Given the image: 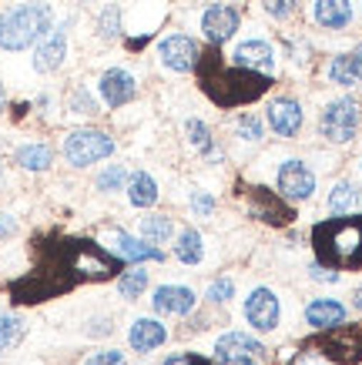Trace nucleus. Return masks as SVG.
Listing matches in <instances>:
<instances>
[{
  "label": "nucleus",
  "instance_id": "obj_26",
  "mask_svg": "<svg viewBox=\"0 0 362 365\" xmlns=\"http://www.w3.org/2000/svg\"><path fill=\"white\" fill-rule=\"evenodd\" d=\"M14 161L21 168H27V171H47L51 161H54V151L47 144H24V148H17Z\"/></svg>",
  "mask_w": 362,
  "mask_h": 365
},
{
  "label": "nucleus",
  "instance_id": "obj_20",
  "mask_svg": "<svg viewBox=\"0 0 362 365\" xmlns=\"http://www.w3.org/2000/svg\"><path fill=\"white\" fill-rule=\"evenodd\" d=\"M165 339L168 332L158 319H138L131 325V332H128V342H131L134 352H154L158 345H165Z\"/></svg>",
  "mask_w": 362,
  "mask_h": 365
},
{
  "label": "nucleus",
  "instance_id": "obj_34",
  "mask_svg": "<svg viewBox=\"0 0 362 365\" xmlns=\"http://www.w3.org/2000/svg\"><path fill=\"white\" fill-rule=\"evenodd\" d=\"M98 31L104 41H114L121 34V11L111 4V7H104V14H101V21H98Z\"/></svg>",
  "mask_w": 362,
  "mask_h": 365
},
{
  "label": "nucleus",
  "instance_id": "obj_24",
  "mask_svg": "<svg viewBox=\"0 0 362 365\" xmlns=\"http://www.w3.org/2000/svg\"><path fill=\"white\" fill-rule=\"evenodd\" d=\"M329 81L332 84H342V88H356L362 81V64L356 54H339L329 64Z\"/></svg>",
  "mask_w": 362,
  "mask_h": 365
},
{
  "label": "nucleus",
  "instance_id": "obj_12",
  "mask_svg": "<svg viewBox=\"0 0 362 365\" xmlns=\"http://www.w3.org/2000/svg\"><path fill=\"white\" fill-rule=\"evenodd\" d=\"M278 195L288 201H306L316 195V175L302 161H286L278 168Z\"/></svg>",
  "mask_w": 362,
  "mask_h": 365
},
{
  "label": "nucleus",
  "instance_id": "obj_16",
  "mask_svg": "<svg viewBox=\"0 0 362 365\" xmlns=\"http://www.w3.org/2000/svg\"><path fill=\"white\" fill-rule=\"evenodd\" d=\"M151 305L161 315H188L198 305V299H195V292L185 285H161V288H154Z\"/></svg>",
  "mask_w": 362,
  "mask_h": 365
},
{
  "label": "nucleus",
  "instance_id": "obj_40",
  "mask_svg": "<svg viewBox=\"0 0 362 365\" xmlns=\"http://www.w3.org/2000/svg\"><path fill=\"white\" fill-rule=\"evenodd\" d=\"M312 278H316V282H339V275H336V272H329V268L326 265H312Z\"/></svg>",
  "mask_w": 362,
  "mask_h": 365
},
{
  "label": "nucleus",
  "instance_id": "obj_13",
  "mask_svg": "<svg viewBox=\"0 0 362 365\" xmlns=\"http://www.w3.org/2000/svg\"><path fill=\"white\" fill-rule=\"evenodd\" d=\"M238 24H241L238 11L228 7V4H211L208 11L201 14V31H205V37H208L215 47L231 41L235 31H238Z\"/></svg>",
  "mask_w": 362,
  "mask_h": 365
},
{
  "label": "nucleus",
  "instance_id": "obj_39",
  "mask_svg": "<svg viewBox=\"0 0 362 365\" xmlns=\"http://www.w3.org/2000/svg\"><path fill=\"white\" fill-rule=\"evenodd\" d=\"M191 211H195L198 218H205V215L215 211V198L205 195V191H191Z\"/></svg>",
  "mask_w": 362,
  "mask_h": 365
},
{
  "label": "nucleus",
  "instance_id": "obj_42",
  "mask_svg": "<svg viewBox=\"0 0 362 365\" xmlns=\"http://www.w3.org/2000/svg\"><path fill=\"white\" fill-rule=\"evenodd\" d=\"M165 365H191V355H175V359H168Z\"/></svg>",
  "mask_w": 362,
  "mask_h": 365
},
{
  "label": "nucleus",
  "instance_id": "obj_41",
  "mask_svg": "<svg viewBox=\"0 0 362 365\" xmlns=\"http://www.w3.org/2000/svg\"><path fill=\"white\" fill-rule=\"evenodd\" d=\"M14 228H17V222H14L11 215H0V238H7Z\"/></svg>",
  "mask_w": 362,
  "mask_h": 365
},
{
  "label": "nucleus",
  "instance_id": "obj_4",
  "mask_svg": "<svg viewBox=\"0 0 362 365\" xmlns=\"http://www.w3.org/2000/svg\"><path fill=\"white\" fill-rule=\"evenodd\" d=\"M51 24H54L51 4L31 0V4L11 7V11L0 14V47L4 51H27L31 44L44 41Z\"/></svg>",
  "mask_w": 362,
  "mask_h": 365
},
{
  "label": "nucleus",
  "instance_id": "obj_35",
  "mask_svg": "<svg viewBox=\"0 0 362 365\" xmlns=\"http://www.w3.org/2000/svg\"><path fill=\"white\" fill-rule=\"evenodd\" d=\"M262 7L265 14H272L275 21H286L288 14L298 7V0H262Z\"/></svg>",
  "mask_w": 362,
  "mask_h": 365
},
{
  "label": "nucleus",
  "instance_id": "obj_33",
  "mask_svg": "<svg viewBox=\"0 0 362 365\" xmlns=\"http://www.w3.org/2000/svg\"><path fill=\"white\" fill-rule=\"evenodd\" d=\"M124 181H128V168L111 165V168H104V171L98 175V191H118Z\"/></svg>",
  "mask_w": 362,
  "mask_h": 365
},
{
  "label": "nucleus",
  "instance_id": "obj_10",
  "mask_svg": "<svg viewBox=\"0 0 362 365\" xmlns=\"http://www.w3.org/2000/svg\"><path fill=\"white\" fill-rule=\"evenodd\" d=\"M158 57H161V64H165L168 71H175V74H188V71H195L201 51H198V44L191 41V37H185V34H171V37L161 41Z\"/></svg>",
  "mask_w": 362,
  "mask_h": 365
},
{
  "label": "nucleus",
  "instance_id": "obj_23",
  "mask_svg": "<svg viewBox=\"0 0 362 365\" xmlns=\"http://www.w3.org/2000/svg\"><path fill=\"white\" fill-rule=\"evenodd\" d=\"M329 211L332 215H356L362 211V188L352 181H339L329 195Z\"/></svg>",
  "mask_w": 362,
  "mask_h": 365
},
{
  "label": "nucleus",
  "instance_id": "obj_1",
  "mask_svg": "<svg viewBox=\"0 0 362 365\" xmlns=\"http://www.w3.org/2000/svg\"><path fill=\"white\" fill-rule=\"evenodd\" d=\"M118 272L121 262L104 252L98 242L71 238V235H47L34 242V265L27 275L11 285V295L17 305H37L84 282H108Z\"/></svg>",
  "mask_w": 362,
  "mask_h": 365
},
{
  "label": "nucleus",
  "instance_id": "obj_31",
  "mask_svg": "<svg viewBox=\"0 0 362 365\" xmlns=\"http://www.w3.org/2000/svg\"><path fill=\"white\" fill-rule=\"evenodd\" d=\"M185 131H188V141L195 144L201 155H208V151H211V131H208V124L198 121V118H191V121L185 124Z\"/></svg>",
  "mask_w": 362,
  "mask_h": 365
},
{
  "label": "nucleus",
  "instance_id": "obj_14",
  "mask_svg": "<svg viewBox=\"0 0 362 365\" xmlns=\"http://www.w3.org/2000/svg\"><path fill=\"white\" fill-rule=\"evenodd\" d=\"M101 98H104V104L108 108H124L128 101H134V94H138V84H134V78L124 71V67H111V71H104L101 74Z\"/></svg>",
  "mask_w": 362,
  "mask_h": 365
},
{
  "label": "nucleus",
  "instance_id": "obj_25",
  "mask_svg": "<svg viewBox=\"0 0 362 365\" xmlns=\"http://www.w3.org/2000/svg\"><path fill=\"white\" fill-rule=\"evenodd\" d=\"M128 201L134 208H151L158 201V181H154L148 171H138L131 175V185H128Z\"/></svg>",
  "mask_w": 362,
  "mask_h": 365
},
{
  "label": "nucleus",
  "instance_id": "obj_9",
  "mask_svg": "<svg viewBox=\"0 0 362 365\" xmlns=\"http://www.w3.org/2000/svg\"><path fill=\"white\" fill-rule=\"evenodd\" d=\"M215 359L221 365H258L265 359V349L245 332H225L215 342Z\"/></svg>",
  "mask_w": 362,
  "mask_h": 365
},
{
  "label": "nucleus",
  "instance_id": "obj_5",
  "mask_svg": "<svg viewBox=\"0 0 362 365\" xmlns=\"http://www.w3.org/2000/svg\"><path fill=\"white\" fill-rule=\"evenodd\" d=\"M359 121H362L359 104H356L352 98H342V101H332L329 108L322 111V118H318V131H322V138H329V141L346 144V141L356 138Z\"/></svg>",
  "mask_w": 362,
  "mask_h": 365
},
{
  "label": "nucleus",
  "instance_id": "obj_38",
  "mask_svg": "<svg viewBox=\"0 0 362 365\" xmlns=\"http://www.w3.org/2000/svg\"><path fill=\"white\" fill-rule=\"evenodd\" d=\"M84 365H128L124 362V352H118V349H104V352H94Z\"/></svg>",
  "mask_w": 362,
  "mask_h": 365
},
{
  "label": "nucleus",
  "instance_id": "obj_28",
  "mask_svg": "<svg viewBox=\"0 0 362 365\" xmlns=\"http://www.w3.org/2000/svg\"><path fill=\"white\" fill-rule=\"evenodd\" d=\"M175 235V225H171V218L168 215H148V218H141V238L151 245H161L168 242Z\"/></svg>",
  "mask_w": 362,
  "mask_h": 365
},
{
  "label": "nucleus",
  "instance_id": "obj_11",
  "mask_svg": "<svg viewBox=\"0 0 362 365\" xmlns=\"http://www.w3.org/2000/svg\"><path fill=\"white\" fill-rule=\"evenodd\" d=\"M278 299H275L272 288H255L252 295L245 299V319L255 332H272L278 325Z\"/></svg>",
  "mask_w": 362,
  "mask_h": 365
},
{
  "label": "nucleus",
  "instance_id": "obj_7",
  "mask_svg": "<svg viewBox=\"0 0 362 365\" xmlns=\"http://www.w3.org/2000/svg\"><path fill=\"white\" fill-rule=\"evenodd\" d=\"M318 352H326L336 365H349V362H359L362 359V329H349L346 322L336 325V329H326L312 342Z\"/></svg>",
  "mask_w": 362,
  "mask_h": 365
},
{
  "label": "nucleus",
  "instance_id": "obj_15",
  "mask_svg": "<svg viewBox=\"0 0 362 365\" xmlns=\"http://www.w3.org/2000/svg\"><path fill=\"white\" fill-rule=\"evenodd\" d=\"M64 54H67V24L57 27L54 34H47L44 41L37 44V51H34V71L51 74V71H57V67L64 64Z\"/></svg>",
  "mask_w": 362,
  "mask_h": 365
},
{
  "label": "nucleus",
  "instance_id": "obj_29",
  "mask_svg": "<svg viewBox=\"0 0 362 365\" xmlns=\"http://www.w3.org/2000/svg\"><path fill=\"white\" fill-rule=\"evenodd\" d=\"M24 339V322L11 312H0V352H7Z\"/></svg>",
  "mask_w": 362,
  "mask_h": 365
},
{
  "label": "nucleus",
  "instance_id": "obj_19",
  "mask_svg": "<svg viewBox=\"0 0 362 365\" xmlns=\"http://www.w3.org/2000/svg\"><path fill=\"white\" fill-rule=\"evenodd\" d=\"M306 322L318 332H326V329H336L346 322V305L336 299H316L306 305Z\"/></svg>",
  "mask_w": 362,
  "mask_h": 365
},
{
  "label": "nucleus",
  "instance_id": "obj_18",
  "mask_svg": "<svg viewBox=\"0 0 362 365\" xmlns=\"http://www.w3.org/2000/svg\"><path fill=\"white\" fill-rule=\"evenodd\" d=\"M231 61L238 67H248V71H258V74H272L275 67V54H272V44L268 41H245V44L235 47Z\"/></svg>",
  "mask_w": 362,
  "mask_h": 365
},
{
  "label": "nucleus",
  "instance_id": "obj_2",
  "mask_svg": "<svg viewBox=\"0 0 362 365\" xmlns=\"http://www.w3.org/2000/svg\"><path fill=\"white\" fill-rule=\"evenodd\" d=\"M198 84L208 94L218 108H241V104H252L272 88L268 74L248 71L238 64H225L218 51H208L205 57H198Z\"/></svg>",
  "mask_w": 362,
  "mask_h": 365
},
{
  "label": "nucleus",
  "instance_id": "obj_6",
  "mask_svg": "<svg viewBox=\"0 0 362 365\" xmlns=\"http://www.w3.org/2000/svg\"><path fill=\"white\" fill-rule=\"evenodd\" d=\"M111 155H114V141L104 131H74V134H67V141H64V158L74 168H88Z\"/></svg>",
  "mask_w": 362,
  "mask_h": 365
},
{
  "label": "nucleus",
  "instance_id": "obj_27",
  "mask_svg": "<svg viewBox=\"0 0 362 365\" xmlns=\"http://www.w3.org/2000/svg\"><path fill=\"white\" fill-rule=\"evenodd\" d=\"M175 255H178V262H185V265H198V262L205 258V245H201V235H198L195 228H185V232L178 235Z\"/></svg>",
  "mask_w": 362,
  "mask_h": 365
},
{
  "label": "nucleus",
  "instance_id": "obj_21",
  "mask_svg": "<svg viewBox=\"0 0 362 365\" xmlns=\"http://www.w3.org/2000/svg\"><path fill=\"white\" fill-rule=\"evenodd\" d=\"M114 245H118V255L124 258V262H161V258H165L158 245L141 242V238H131V235H124V232L114 235Z\"/></svg>",
  "mask_w": 362,
  "mask_h": 365
},
{
  "label": "nucleus",
  "instance_id": "obj_45",
  "mask_svg": "<svg viewBox=\"0 0 362 365\" xmlns=\"http://www.w3.org/2000/svg\"><path fill=\"white\" fill-rule=\"evenodd\" d=\"M352 54L359 57V64H362V44H359V47H356V51H352Z\"/></svg>",
  "mask_w": 362,
  "mask_h": 365
},
{
  "label": "nucleus",
  "instance_id": "obj_22",
  "mask_svg": "<svg viewBox=\"0 0 362 365\" xmlns=\"http://www.w3.org/2000/svg\"><path fill=\"white\" fill-rule=\"evenodd\" d=\"M316 21L329 31H342L352 21V4L349 0H316Z\"/></svg>",
  "mask_w": 362,
  "mask_h": 365
},
{
  "label": "nucleus",
  "instance_id": "obj_37",
  "mask_svg": "<svg viewBox=\"0 0 362 365\" xmlns=\"http://www.w3.org/2000/svg\"><path fill=\"white\" fill-rule=\"evenodd\" d=\"M292 365H336V362H332V359H329L326 352H318L316 345H308L306 352H298V355H296V362H292Z\"/></svg>",
  "mask_w": 362,
  "mask_h": 365
},
{
  "label": "nucleus",
  "instance_id": "obj_17",
  "mask_svg": "<svg viewBox=\"0 0 362 365\" xmlns=\"http://www.w3.org/2000/svg\"><path fill=\"white\" fill-rule=\"evenodd\" d=\"M268 124L278 138H296L302 131V108L292 98H278L268 104Z\"/></svg>",
  "mask_w": 362,
  "mask_h": 365
},
{
  "label": "nucleus",
  "instance_id": "obj_3",
  "mask_svg": "<svg viewBox=\"0 0 362 365\" xmlns=\"http://www.w3.org/2000/svg\"><path fill=\"white\" fill-rule=\"evenodd\" d=\"M312 248L318 265L336 272H356L362 268V211L356 215H336L329 222L312 228Z\"/></svg>",
  "mask_w": 362,
  "mask_h": 365
},
{
  "label": "nucleus",
  "instance_id": "obj_44",
  "mask_svg": "<svg viewBox=\"0 0 362 365\" xmlns=\"http://www.w3.org/2000/svg\"><path fill=\"white\" fill-rule=\"evenodd\" d=\"M356 309H362V288H356Z\"/></svg>",
  "mask_w": 362,
  "mask_h": 365
},
{
  "label": "nucleus",
  "instance_id": "obj_30",
  "mask_svg": "<svg viewBox=\"0 0 362 365\" xmlns=\"http://www.w3.org/2000/svg\"><path fill=\"white\" fill-rule=\"evenodd\" d=\"M148 288V272L144 268H134V272H124L118 282L121 299H141V292Z\"/></svg>",
  "mask_w": 362,
  "mask_h": 365
},
{
  "label": "nucleus",
  "instance_id": "obj_32",
  "mask_svg": "<svg viewBox=\"0 0 362 365\" xmlns=\"http://www.w3.org/2000/svg\"><path fill=\"white\" fill-rule=\"evenodd\" d=\"M235 131H238L241 141H262V131L265 124L258 114H241L238 121H235Z\"/></svg>",
  "mask_w": 362,
  "mask_h": 365
},
{
  "label": "nucleus",
  "instance_id": "obj_36",
  "mask_svg": "<svg viewBox=\"0 0 362 365\" xmlns=\"http://www.w3.org/2000/svg\"><path fill=\"white\" fill-rule=\"evenodd\" d=\"M231 295H235V282H231V278H218V282H215V285L208 288V295H205V299L208 302H228Z\"/></svg>",
  "mask_w": 362,
  "mask_h": 365
},
{
  "label": "nucleus",
  "instance_id": "obj_43",
  "mask_svg": "<svg viewBox=\"0 0 362 365\" xmlns=\"http://www.w3.org/2000/svg\"><path fill=\"white\" fill-rule=\"evenodd\" d=\"M191 365H215V362H208V359H201V355H191Z\"/></svg>",
  "mask_w": 362,
  "mask_h": 365
},
{
  "label": "nucleus",
  "instance_id": "obj_8",
  "mask_svg": "<svg viewBox=\"0 0 362 365\" xmlns=\"http://www.w3.org/2000/svg\"><path fill=\"white\" fill-rule=\"evenodd\" d=\"M245 208H248L252 218H262V222H268V225H288L296 218V211L288 208V198L262 188V185L245 191Z\"/></svg>",
  "mask_w": 362,
  "mask_h": 365
}]
</instances>
